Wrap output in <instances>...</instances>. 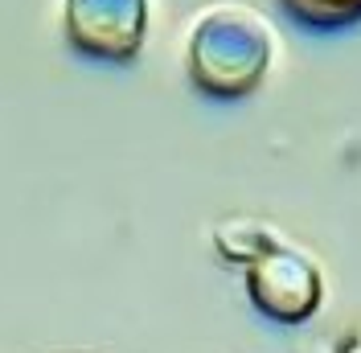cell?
<instances>
[{"mask_svg": "<svg viewBox=\"0 0 361 353\" xmlns=\"http://www.w3.org/2000/svg\"><path fill=\"white\" fill-rule=\"evenodd\" d=\"M333 353H361V325H353V329L345 333L337 345H333Z\"/></svg>", "mask_w": 361, "mask_h": 353, "instance_id": "obj_5", "label": "cell"}, {"mask_svg": "<svg viewBox=\"0 0 361 353\" xmlns=\"http://www.w3.org/2000/svg\"><path fill=\"white\" fill-rule=\"evenodd\" d=\"M279 8L292 17L295 25L308 29H349L361 25V0H279Z\"/></svg>", "mask_w": 361, "mask_h": 353, "instance_id": "obj_4", "label": "cell"}, {"mask_svg": "<svg viewBox=\"0 0 361 353\" xmlns=\"http://www.w3.org/2000/svg\"><path fill=\"white\" fill-rule=\"evenodd\" d=\"M275 62V29L250 4L226 0L197 13L185 42V74L209 99H247Z\"/></svg>", "mask_w": 361, "mask_h": 353, "instance_id": "obj_1", "label": "cell"}, {"mask_svg": "<svg viewBox=\"0 0 361 353\" xmlns=\"http://www.w3.org/2000/svg\"><path fill=\"white\" fill-rule=\"evenodd\" d=\"M250 243L238 239L234 226L218 230V251L234 263H247V296L250 304L279 321V325H304L320 300H324V275L308 251L275 239L267 226L250 222Z\"/></svg>", "mask_w": 361, "mask_h": 353, "instance_id": "obj_2", "label": "cell"}, {"mask_svg": "<svg viewBox=\"0 0 361 353\" xmlns=\"http://www.w3.org/2000/svg\"><path fill=\"white\" fill-rule=\"evenodd\" d=\"M66 45L94 62H132L148 37V0H62Z\"/></svg>", "mask_w": 361, "mask_h": 353, "instance_id": "obj_3", "label": "cell"}]
</instances>
